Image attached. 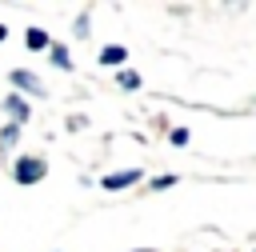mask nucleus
Segmentation results:
<instances>
[{"mask_svg":"<svg viewBox=\"0 0 256 252\" xmlns=\"http://www.w3.org/2000/svg\"><path fill=\"white\" fill-rule=\"evenodd\" d=\"M136 180H140V172H136V168H128V172L104 176V188H108V192H116V188H128V184H136Z\"/></svg>","mask_w":256,"mask_h":252,"instance_id":"3","label":"nucleus"},{"mask_svg":"<svg viewBox=\"0 0 256 252\" xmlns=\"http://www.w3.org/2000/svg\"><path fill=\"white\" fill-rule=\"evenodd\" d=\"M4 108H8V116H12L16 124H24V120H28V104H24L20 96H8V100H4Z\"/></svg>","mask_w":256,"mask_h":252,"instance_id":"4","label":"nucleus"},{"mask_svg":"<svg viewBox=\"0 0 256 252\" xmlns=\"http://www.w3.org/2000/svg\"><path fill=\"white\" fill-rule=\"evenodd\" d=\"M12 84H16V88H24V92H32V96H40V92H44V84H40L32 72H24V68H20V72H12Z\"/></svg>","mask_w":256,"mask_h":252,"instance_id":"2","label":"nucleus"},{"mask_svg":"<svg viewBox=\"0 0 256 252\" xmlns=\"http://www.w3.org/2000/svg\"><path fill=\"white\" fill-rule=\"evenodd\" d=\"M4 32H8V28H0V40H4Z\"/></svg>","mask_w":256,"mask_h":252,"instance_id":"10","label":"nucleus"},{"mask_svg":"<svg viewBox=\"0 0 256 252\" xmlns=\"http://www.w3.org/2000/svg\"><path fill=\"white\" fill-rule=\"evenodd\" d=\"M124 56H128V52H124V48H120V44H108V48H104V52H100V64H104V68H116V64H120V60H124Z\"/></svg>","mask_w":256,"mask_h":252,"instance_id":"5","label":"nucleus"},{"mask_svg":"<svg viewBox=\"0 0 256 252\" xmlns=\"http://www.w3.org/2000/svg\"><path fill=\"white\" fill-rule=\"evenodd\" d=\"M120 84H124V88H136L140 76H136V72H120Z\"/></svg>","mask_w":256,"mask_h":252,"instance_id":"9","label":"nucleus"},{"mask_svg":"<svg viewBox=\"0 0 256 252\" xmlns=\"http://www.w3.org/2000/svg\"><path fill=\"white\" fill-rule=\"evenodd\" d=\"M44 172H48V160H40V156H20V160L12 164V176H16V184H36Z\"/></svg>","mask_w":256,"mask_h":252,"instance_id":"1","label":"nucleus"},{"mask_svg":"<svg viewBox=\"0 0 256 252\" xmlns=\"http://www.w3.org/2000/svg\"><path fill=\"white\" fill-rule=\"evenodd\" d=\"M28 48H32V52L48 48V32H40V28H28Z\"/></svg>","mask_w":256,"mask_h":252,"instance_id":"6","label":"nucleus"},{"mask_svg":"<svg viewBox=\"0 0 256 252\" xmlns=\"http://www.w3.org/2000/svg\"><path fill=\"white\" fill-rule=\"evenodd\" d=\"M52 64H56V68H72V64H68V48L52 44Z\"/></svg>","mask_w":256,"mask_h":252,"instance_id":"7","label":"nucleus"},{"mask_svg":"<svg viewBox=\"0 0 256 252\" xmlns=\"http://www.w3.org/2000/svg\"><path fill=\"white\" fill-rule=\"evenodd\" d=\"M16 136H20V128H16V124H8V128L0 132V148H12V144H16Z\"/></svg>","mask_w":256,"mask_h":252,"instance_id":"8","label":"nucleus"}]
</instances>
